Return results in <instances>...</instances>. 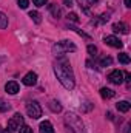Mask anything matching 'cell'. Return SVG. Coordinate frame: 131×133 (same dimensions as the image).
<instances>
[{"instance_id":"6da1fadb","label":"cell","mask_w":131,"mask_h":133,"mask_svg":"<svg viewBox=\"0 0 131 133\" xmlns=\"http://www.w3.org/2000/svg\"><path fill=\"white\" fill-rule=\"evenodd\" d=\"M54 73L59 79V82L65 87L66 90H72L74 88V74L71 65L66 62V59H62L60 62H57L54 65Z\"/></svg>"},{"instance_id":"7a4b0ae2","label":"cell","mask_w":131,"mask_h":133,"mask_svg":"<svg viewBox=\"0 0 131 133\" xmlns=\"http://www.w3.org/2000/svg\"><path fill=\"white\" fill-rule=\"evenodd\" d=\"M69 51H76V45L71 43L69 40H62V42H57L54 46H53V53L56 56H60V54H65Z\"/></svg>"},{"instance_id":"3957f363","label":"cell","mask_w":131,"mask_h":133,"mask_svg":"<svg viewBox=\"0 0 131 133\" xmlns=\"http://www.w3.org/2000/svg\"><path fill=\"white\" fill-rule=\"evenodd\" d=\"M26 113L30 115V118H33V119H39V118L42 116V107L39 105V102L31 101V102L26 104Z\"/></svg>"},{"instance_id":"277c9868","label":"cell","mask_w":131,"mask_h":133,"mask_svg":"<svg viewBox=\"0 0 131 133\" xmlns=\"http://www.w3.org/2000/svg\"><path fill=\"white\" fill-rule=\"evenodd\" d=\"M23 124V116L20 115V113H16L9 121H8V132L9 133H12V132H16V130H19V127Z\"/></svg>"},{"instance_id":"5b68a950","label":"cell","mask_w":131,"mask_h":133,"mask_svg":"<svg viewBox=\"0 0 131 133\" xmlns=\"http://www.w3.org/2000/svg\"><path fill=\"white\" fill-rule=\"evenodd\" d=\"M66 121L74 127V130H77V132H83V124H82V121L76 116V115H72V113H68L66 115Z\"/></svg>"},{"instance_id":"8992f818","label":"cell","mask_w":131,"mask_h":133,"mask_svg":"<svg viewBox=\"0 0 131 133\" xmlns=\"http://www.w3.org/2000/svg\"><path fill=\"white\" fill-rule=\"evenodd\" d=\"M108 81L111 84H116V85H120L123 82V73L119 71V70H113L110 74H108Z\"/></svg>"},{"instance_id":"52a82bcc","label":"cell","mask_w":131,"mask_h":133,"mask_svg":"<svg viewBox=\"0 0 131 133\" xmlns=\"http://www.w3.org/2000/svg\"><path fill=\"white\" fill-rule=\"evenodd\" d=\"M103 42H105L106 45L113 46V48H122V46H123L122 40H119V39H117L116 36H106V37L103 39Z\"/></svg>"},{"instance_id":"ba28073f","label":"cell","mask_w":131,"mask_h":133,"mask_svg":"<svg viewBox=\"0 0 131 133\" xmlns=\"http://www.w3.org/2000/svg\"><path fill=\"white\" fill-rule=\"evenodd\" d=\"M22 82H23V85H26V87L35 85V82H37V74H35L34 71H30L28 74H25V77L22 79Z\"/></svg>"},{"instance_id":"9c48e42d","label":"cell","mask_w":131,"mask_h":133,"mask_svg":"<svg viewBox=\"0 0 131 133\" xmlns=\"http://www.w3.org/2000/svg\"><path fill=\"white\" fill-rule=\"evenodd\" d=\"M5 90H6V93H9V95H17V93H19V84H17L16 81H9V82H6V85H5Z\"/></svg>"},{"instance_id":"30bf717a","label":"cell","mask_w":131,"mask_h":133,"mask_svg":"<svg viewBox=\"0 0 131 133\" xmlns=\"http://www.w3.org/2000/svg\"><path fill=\"white\" fill-rule=\"evenodd\" d=\"M39 130H40V133H54V129H53V125H51L49 121H43V122H40Z\"/></svg>"},{"instance_id":"8fae6325","label":"cell","mask_w":131,"mask_h":133,"mask_svg":"<svg viewBox=\"0 0 131 133\" xmlns=\"http://www.w3.org/2000/svg\"><path fill=\"white\" fill-rule=\"evenodd\" d=\"M113 31L114 33H122V34H128V25L119 22V23H114L113 25Z\"/></svg>"},{"instance_id":"7c38bea8","label":"cell","mask_w":131,"mask_h":133,"mask_svg":"<svg viewBox=\"0 0 131 133\" xmlns=\"http://www.w3.org/2000/svg\"><path fill=\"white\" fill-rule=\"evenodd\" d=\"M114 95H116V93H114L111 88H106V87L100 88V96L105 98V99H111V98H114Z\"/></svg>"},{"instance_id":"4fadbf2b","label":"cell","mask_w":131,"mask_h":133,"mask_svg":"<svg viewBox=\"0 0 131 133\" xmlns=\"http://www.w3.org/2000/svg\"><path fill=\"white\" fill-rule=\"evenodd\" d=\"M130 102H127V101H120L119 104H117V110L119 111H122V113H127L128 110H130Z\"/></svg>"},{"instance_id":"5bb4252c","label":"cell","mask_w":131,"mask_h":133,"mask_svg":"<svg viewBox=\"0 0 131 133\" xmlns=\"http://www.w3.org/2000/svg\"><path fill=\"white\" fill-rule=\"evenodd\" d=\"M48 8H49V11H51V14H53L54 17H59V16L62 14V11H60V8H59V6H57L56 3H53V5H49Z\"/></svg>"},{"instance_id":"9a60e30c","label":"cell","mask_w":131,"mask_h":133,"mask_svg":"<svg viewBox=\"0 0 131 133\" xmlns=\"http://www.w3.org/2000/svg\"><path fill=\"white\" fill-rule=\"evenodd\" d=\"M119 62L123 64V65H128V64H130V56H128L127 53H120V54H119Z\"/></svg>"},{"instance_id":"2e32d148","label":"cell","mask_w":131,"mask_h":133,"mask_svg":"<svg viewBox=\"0 0 131 133\" xmlns=\"http://www.w3.org/2000/svg\"><path fill=\"white\" fill-rule=\"evenodd\" d=\"M49 108H51L53 111H56V113H57V111H62V105H60L57 101H51V102H49Z\"/></svg>"},{"instance_id":"e0dca14e","label":"cell","mask_w":131,"mask_h":133,"mask_svg":"<svg viewBox=\"0 0 131 133\" xmlns=\"http://www.w3.org/2000/svg\"><path fill=\"white\" fill-rule=\"evenodd\" d=\"M30 17L33 19L35 23H40V22H42V17H40V14H39L37 11H31V12H30Z\"/></svg>"},{"instance_id":"ac0fdd59","label":"cell","mask_w":131,"mask_h":133,"mask_svg":"<svg viewBox=\"0 0 131 133\" xmlns=\"http://www.w3.org/2000/svg\"><path fill=\"white\" fill-rule=\"evenodd\" d=\"M77 3L80 5V8H82L85 12H88V9H90V2H88V0H77Z\"/></svg>"},{"instance_id":"d6986e66","label":"cell","mask_w":131,"mask_h":133,"mask_svg":"<svg viewBox=\"0 0 131 133\" xmlns=\"http://www.w3.org/2000/svg\"><path fill=\"white\" fill-rule=\"evenodd\" d=\"M8 26V17L3 14V12H0V28L3 30V28H6Z\"/></svg>"},{"instance_id":"ffe728a7","label":"cell","mask_w":131,"mask_h":133,"mask_svg":"<svg viewBox=\"0 0 131 133\" xmlns=\"http://www.w3.org/2000/svg\"><path fill=\"white\" fill-rule=\"evenodd\" d=\"M19 132H20V133H33V129H31L30 125H25V124H22V125L19 127Z\"/></svg>"},{"instance_id":"44dd1931","label":"cell","mask_w":131,"mask_h":133,"mask_svg":"<svg viewBox=\"0 0 131 133\" xmlns=\"http://www.w3.org/2000/svg\"><path fill=\"white\" fill-rule=\"evenodd\" d=\"M88 53H90V56H93V57H96V54H97V48L94 46V45H88Z\"/></svg>"},{"instance_id":"7402d4cb","label":"cell","mask_w":131,"mask_h":133,"mask_svg":"<svg viewBox=\"0 0 131 133\" xmlns=\"http://www.w3.org/2000/svg\"><path fill=\"white\" fill-rule=\"evenodd\" d=\"M111 64H113V59H111V57H102V59H100V65L102 66L111 65Z\"/></svg>"},{"instance_id":"603a6c76","label":"cell","mask_w":131,"mask_h":133,"mask_svg":"<svg viewBox=\"0 0 131 133\" xmlns=\"http://www.w3.org/2000/svg\"><path fill=\"white\" fill-rule=\"evenodd\" d=\"M17 3H19V8H22V9H26L28 8V0H17Z\"/></svg>"},{"instance_id":"cb8c5ba5","label":"cell","mask_w":131,"mask_h":133,"mask_svg":"<svg viewBox=\"0 0 131 133\" xmlns=\"http://www.w3.org/2000/svg\"><path fill=\"white\" fill-rule=\"evenodd\" d=\"M68 20H71V22H79V17H77V14H74V12H69L68 14Z\"/></svg>"},{"instance_id":"d4e9b609","label":"cell","mask_w":131,"mask_h":133,"mask_svg":"<svg viewBox=\"0 0 131 133\" xmlns=\"http://www.w3.org/2000/svg\"><path fill=\"white\" fill-rule=\"evenodd\" d=\"M6 110H9V105L0 99V111H6Z\"/></svg>"},{"instance_id":"484cf974","label":"cell","mask_w":131,"mask_h":133,"mask_svg":"<svg viewBox=\"0 0 131 133\" xmlns=\"http://www.w3.org/2000/svg\"><path fill=\"white\" fill-rule=\"evenodd\" d=\"M46 2H48V0H33V3L35 5V6H45Z\"/></svg>"},{"instance_id":"4316f807","label":"cell","mask_w":131,"mask_h":133,"mask_svg":"<svg viewBox=\"0 0 131 133\" xmlns=\"http://www.w3.org/2000/svg\"><path fill=\"white\" fill-rule=\"evenodd\" d=\"M123 77H125V81H127V82H130V81H131V74L128 73V71H125V73H123Z\"/></svg>"},{"instance_id":"83f0119b","label":"cell","mask_w":131,"mask_h":133,"mask_svg":"<svg viewBox=\"0 0 131 133\" xmlns=\"http://www.w3.org/2000/svg\"><path fill=\"white\" fill-rule=\"evenodd\" d=\"M63 2H65V5L68 6V8H71V6H72V3H71V0H63Z\"/></svg>"},{"instance_id":"f1b7e54d","label":"cell","mask_w":131,"mask_h":133,"mask_svg":"<svg viewBox=\"0 0 131 133\" xmlns=\"http://www.w3.org/2000/svg\"><path fill=\"white\" fill-rule=\"evenodd\" d=\"M125 6H127V8H130V6H131V0H125Z\"/></svg>"},{"instance_id":"f546056e","label":"cell","mask_w":131,"mask_h":133,"mask_svg":"<svg viewBox=\"0 0 131 133\" xmlns=\"http://www.w3.org/2000/svg\"><path fill=\"white\" fill-rule=\"evenodd\" d=\"M0 133H9V132H3V130H2V129H0Z\"/></svg>"},{"instance_id":"4dcf8cb0","label":"cell","mask_w":131,"mask_h":133,"mask_svg":"<svg viewBox=\"0 0 131 133\" xmlns=\"http://www.w3.org/2000/svg\"><path fill=\"white\" fill-rule=\"evenodd\" d=\"M2 62H3V57H0V64H2Z\"/></svg>"},{"instance_id":"1f68e13d","label":"cell","mask_w":131,"mask_h":133,"mask_svg":"<svg viewBox=\"0 0 131 133\" xmlns=\"http://www.w3.org/2000/svg\"><path fill=\"white\" fill-rule=\"evenodd\" d=\"M93 2H97V0H93Z\"/></svg>"}]
</instances>
